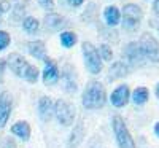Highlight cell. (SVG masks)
Listing matches in <instances>:
<instances>
[{
  "mask_svg": "<svg viewBox=\"0 0 159 148\" xmlns=\"http://www.w3.org/2000/svg\"><path fill=\"white\" fill-rule=\"evenodd\" d=\"M38 116L42 121H45V123H48V121L52 119V116H54V102L51 100V97H40L38 100Z\"/></svg>",
  "mask_w": 159,
  "mask_h": 148,
  "instance_id": "obj_12",
  "label": "cell"
},
{
  "mask_svg": "<svg viewBox=\"0 0 159 148\" xmlns=\"http://www.w3.org/2000/svg\"><path fill=\"white\" fill-rule=\"evenodd\" d=\"M129 73H130V65L126 61H116L111 64L110 70H108V80L110 81H115V80L124 78Z\"/></svg>",
  "mask_w": 159,
  "mask_h": 148,
  "instance_id": "obj_14",
  "label": "cell"
},
{
  "mask_svg": "<svg viewBox=\"0 0 159 148\" xmlns=\"http://www.w3.org/2000/svg\"><path fill=\"white\" fill-rule=\"evenodd\" d=\"M143 19V10L135 5V3H126L123 7V13H121V22L123 27L129 32H134L140 27Z\"/></svg>",
  "mask_w": 159,
  "mask_h": 148,
  "instance_id": "obj_4",
  "label": "cell"
},
{
  "mask_svg": "<svg viewBox=\"0 0 159 148\" xmlns=\"http://www.w3.org/2000/svg\"><path fill=\"white\" fill-rule=\"evenodd\" d=\"M11 109H13V99L8 91L0 92V129L5 127L8 119L11 116Z\"/></svg>",
  "mask_w": 159,
  "mask_h": 148,
  "instance_id": "obj_9",
  "label": "cell"
},
{
  "mask_svg": "<svg viewBox=\"0 0 159 148\" xmlns=\"http://www.w3.org/2000/svg\"><path fill=\"white\" fill-rule=\"evenodd\" d=\"M61 78H62V81H64L65 91L70 92V94L76 92L78 85H76V80H75V72H73V69H72L69 64L64 65V70H62V73H61Z\"/></svg>",
  "mask_w": 159,
  "mask_h": 148,
  "instance_id": "obj_15",
  "label": "cell"
},
{
  "mask_svg": "<svg viewBox=\"0 0 159 148\" xmlns=\"http://www.w3.org/2000/svg\"><path fill=\"white\" fill-rule=\"evenodd\" d=\"M103 19H105L108 27H115V25H118L121 22V11L115 5H108L103 10Z\"/></svg>",
  "mask_w": 159,
  "mask_h": 148,
  "instance_id": "obj_16",
  "label": "cell"
},
{
  "mask_svg": "<svg viewBox=\"0 0 159 148\" xmlns=\"http://www.w3.org/2000/svg\"><path fill=\"white\" fill-rule=\"evenodd\" d=\"M153 11H154V15L159 18V0H154V5H153Z\"/></svg>",
  "mask_w": 159,
  "mask_h": 148,
  "instance_id": "obj_29",
  "label": "cell"
},
{
  "mask_svg": "<svg viewBox=\"0 0 159 148\" xmlns=\"http://www.w3.org/2000/svg\"><path fill=\"white\" fill-rule=\"evenodd\" d=\"M10 43H11V37H10V34L5 32V30H0V51L7 49V48L10 46Z\"/></svg>",
  "mask_w": 159,
  "mask_h": 148,
  "instance_id": "obj_24",
  "label": "cell"
},
{
  "mask_svg": "<svg viewBox=\"0 0 159 148\" xmlns=\"http://www.w3.org/2000/svg\"><path fill=\"white\" fill-rule=\"evenodd\" d=\"M83 137H84V126H83V121H80V123L73 127L72 134H70L69 145H70L72 148H76L80 143L83 142Z\"/></svg>",
  "mask_w": 159,
  "mask_h": 148,
  "instance_id": "obj_19",
  "label": "cell"
},
{
  "mask_svg": "<svg viewBox=\"0 0 159 148\" xmlns=\"http://www.w3.org/2000/svg\"><path fill=\"white\" fill-rule=\"evenodd\" d=\"M11 10V3L8 0H0V22H2V16L5 13H8Z\"/></svg>",
  "mask_w": 159,
  "mask_h": 148,
  "instance_id": "obj_25",
  "label": "cell"
},
{
  "mask_svg": "<svg viewBox=\"0 0 159 148\" xmlns=\"http://www.w3.org/2000/svg\"><path fill=\"white\" fill-rule=\"evenodd\" d=\"M21 22H22V29L27 34H30V35H34V34H37L40 30V22L34 16H25Z\"/></svg>",
  "mask_w": 159,
  "mask_h": 148,
  "instance_id": "obj_21",
  "label": "cell"
},
{
  "mask_svg": "<svg viewBox=\"0 0 159 148\" xmlns=\"http://www.w3.org/2000/svg\"><path fill=\"white\" fill-rule=\"evenodd\" d=\"M81 104L86 110H99L107 104V92L102 83L92 80L89 81L83 91L81 96Z\"/></svg>",
  "mask_w": 159,
  "mask_h": 148,
  "instance_id": "obj_2",
  "label": "cell"
},
{
  "mask_svg": "<svg viewBox=\"0 0 159 148\" xmlns=\"http://www.w3.org/2000/svg\"><path fill=\"white\" fill-rule=\"evenodd\" d=\"M154 134H156V136L159 137V121H157V123L154 124Z\"/></svg>",
  "mask_w": 159,
  "mask_h": 148,
  "instance_id": "obj_30",
  "label": "cell"
},
{
  "mask_svg": "<svg viewBox=\"0 0 159 148\" xmlns=\"http://www.w3.org/2000/svg\"><path fill=\"white\" fill-rule=\"evenodd\" d=\"M11 134H15L16 137H19L21 140L27 142L30 139V126L27 121H18L16 124L11 126Z\"/></svg>",
  "mask_w": 159,
  "mask_h": 148,
  "instance_id": "obj_18",
  "label": "cell"
},
{
  "mask_svg": "<svg viewBox=\"0 0 159 148\" xmlns=\"http://www.w3.org/2000/svg\"><path fill=\"white\" fill-rule=\"evenodd\" d=\"M8 69L15 73L18 78H22L29 83H37V80L40 76V70L37 69L35 65L29 64L25 61V58H22L18 53H11L7 59Z\"/></svg>",
  "mask_w": 159,
  "mask_h": 148,
  "instance_id": "obj_1",
  "label": "cell"
},
{
  "mask_svg": "<svg viewBox=\"0 0 159 148\" xmlns=\"http://www.w3.org/2000/svg\"><path fill=\"white\" fill-rule=\"evenodd\" d=\"M111 127H113V132H115V137H116V142H118V146L119 148H135V142L132 139L130 132L124 123V119L121 116H113L111 119Z\"/></svg>",
  "mask_w": 159,
  "mask_h": 148,
  "instance_id": "obj_5",
  "label": "cell"
},
{
  "mask_svg": "<svg viewBox=\"0 0 159 148\" xmlns=\"http://www.w3.org/2000/svg\"><path fill=\"white\" fill-rule=\"evenodd\" d=\"M132 102H134L135 105H143V104H147L148 99H150V92L147 88H137L134 92H132V96H130Z\"/></svg>",
  "mask_w": 159,
  "mask_h": 148,
  "instance_id": "obj_20",
  "label": "cell"
},
{
  "mask_svg": "<svg viewBox=\"0 0 159 148\" xmlns=\"http://www.w3.org/2000/svg\"><path fill=\"white\" fill-rule=\"evenodd\" d=\"M45 69L42 72V78H43V83L48 86V85H56L59 81V78H61V73H59V69H57V64L46 58L45 61Z\"/></svg>",
  "mask_w": 159,
  "mask_h": 148,
  "instance_id": "obj_10",
  "label": "cell"
},
{
  "mask_svg": "<svg viewBox=\"0 0 159 148\" xmlns=\"http://www.w3.org/2000/svg\"><path fill=\"white\" fill-rule=\"evenodd\" d=\"M129 99H130V89H129L127 85H119L111 92V97H110L111 105L116 107V109H123V107H126Z\"/></svg>",
  "mask_w": 159,
  "mask_h": 148,
  "instance_id": "obj_11",
  "label": "cell"
},
{
  "mask_svg": "<svg viewBox=\"0 0 159 148\" xmlns=\"http://www.w3.org/2000/svg\"><path fill=\"white\" fill-rule=\"evenodd\" d=\"M43 24L45 27L51 32H57V30H62L65 25H67V19H65L64 16L57 15V13H48V15L45 16L43 19Z\"/></svg>",
  "mask_w": 159,
  "mask_h": 148,
  "instance_id": "obj_13",
  "label": "cell"
},
{
  "mask_svg": "<svg viewBox=\"0 0 159 148\" xmlns=\"http://www.w3.org/2000/svg\"><path fill=\"white\" fill-rule=\"evenodd\" d=\"M123 58L126 59V62L130 67H143L148 61L145 58L139 42H129L123 49Z\"/></svg>",
  "mask_w": 159,
  "mask_h": 148,
  "instance_id": "obj_6",
  "label": "cell"
},
{
  "mask_svg": "<svg viewBox=\"0 0 159 148\" xmlns=\"http://www.w3.org/2000/svg\"><path fill=\"white\" fill-rule=\"evenodd\" d=\"M54 116L62 126H72L76 116V110L70 102L59 99L54 104Z\"/></svg>",
  "mask_w": 159,
  "mask_h": 148,
  "instance_id": "obj_7",
  "label": "cell"
},
{
  "mask_svg": "<svg viewBox=\"0 0 159 148\" xmlns=\"http://www.w3.org/2000/svg\"><path fill=\"white\" fill-rule=\"evenodd\" d=\"M59 38H61V45H62L64 48H72V46H75V43L78 42L76 34H75V32H70V30L61 32Z\"/></svg>",
  "mask_w": 159,
  "mask_h": 148,
  "instance_id": "obj_22",
  "label": "cell"
},
{
  "mask_svg": "<svg viewBox=\"0 0 159 148\" xmlns=\"http://www.w3.org/2000/svg\"><path fill=\"white\" fill-rule=\"evenodd\" d=\"M81 51H83L84 65H86V69L89 70V73L99 75L102 72V69H103V59L100 58L99 49L92 45L91 42H83Z\"/></svg>",
  "mask_w": 159,
  "mask_h": 148,
  "instance_id": "obj_3",
  "label": "cell"
},
{
  "mask_svg": "<svg viewBox=\"0 0 159 148\" xmlns=\"http://www.w3.org/2000/svg\"><path fill=\"white\" fill-rule=\"evenodd\" d=\"M2 148H16V143H15V140H13L11 137H8V139H5Z\"/></svg>",
  "mask_w": 159,
  "mask_h": 148,
  "instance_id": "obj_27",
  "label": "cell"
},
{
  "mask_svg": "<svg viewBox=\"0 0 159 148\" xmlns=\"http://www.w3.org/2000/svg\"><path fill=\"white\" fill-rule=\"evenodd\" d=\"M38 5L45 10H52L54 8V0H37Z\"/></svg>",
  "mask_w": 159,
  "mask_h": 148,
  "instance_id": "obj_26",
  "label": "cell"
},
{
  "mask_svg": "<svg viewBox=\"0 0 159 148\" xmlns=\"http://www.w3.org/2000/svg\"><path fill=\"white\" fill-rule=\"evenodd\" d=\"M99 53H100V58L103 61H111L113 59V49L111 46H108L107 43H102L99 46Z\"/></svg>",
  "mask_w": 159,
  "mask_h": 148,
  "instance_id": "obj_23",
  "label": "cell"
},
{
  "mask_svg": "<svg viewBox=\"0 0 159 148\" xmlns=\"http://www.w3.org/2000/svg\"><path fill=\"white\" fill-rule=\"evenodd\" d=\"M70 7H73V8H78V7H81L83 3H84V0H65Z\"/></svg>",
  "mask_w": 159,
  "mask_h": 148,
  "instance_id": "obj_28",
  "label": "cell"
},
{
  "mask_svg": "<svg viewBox=\"0 0 159 148\" xmlns=\"http://www.w3.org/2000/svg\"><path fill=\"white\" fill-rule=\"evenodd\" d=\"M27 51L29 54L38 61H45L46 59V46L42 40H34V42L27 43Z\"/></svg>",
  "mask_w": 159,
  "mask_h": 148,
  "instance_id": "obj_17",
  "label": "cell"
},
{
  "mask_svg": "<svg viewBox=\"0 0 159 148\" xmlns=\"http://www.w3.org/2000/svg\"><path fill=\"white\" fill-rule=\"evenodd\" d=\"M156 96H157V99H159V81H157V85H156Z\"/></svg>",
  "mask_w": 159,
  "mask_h": 148,
  "instance_id": "obj_31",
  "label": "cell"
},
{
  "mask_svg": "<svg viewBox=\"0 0 159 148\" xmlns=\"http://www.w3.org/2000/svg\"><path fill=\"white\" fill-rule=\"evenodd\" d=\"M139 43H140V48L143 51L145 58L151 62H159V40L157 38H154L148 32H145L142 34Z\"/></svg>",
  "mask_w": 159,
  "mask_h": 148,
  "instance_id": "obj_8",
  "label": "cell"
},
{
  "mask_svg": "<svg viewBox=\"0 0 159 148\" xmlns=\"http://www.w3.org/2000/svg\"><path fill=\"white\" fill-rule=\"evenodd\" d=\"M157 32H159V25H157Z\"/></svg>",
  "mask_w": 159,
  "mask_h": 148,
  "instance_id": "obj_32",
  "label": "cell"
}]
</instances>
